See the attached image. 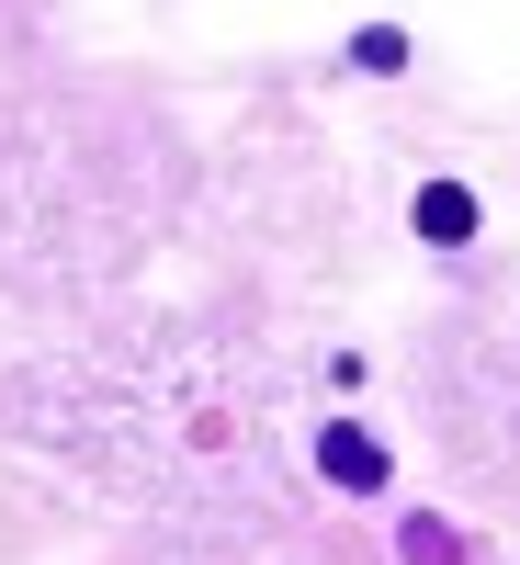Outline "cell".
Returning a JSON list of instances; mask_svg holds the SVG:
<instances>
[{"instance_id": "6da1fadb", "label": "cell", "mask_w": 520, "mask_h": 565, "mask_svg": "<svg viewBox=\"0 0 520 565\" xmlns=\"http://www.w3.org/2000/svg\"><path fill=\"white\" fill-rule=\"evenodd\" d=\"M317 476L340 487V498H373V487H385V441L351 430V418H328V430H317Z\"/></svg>"}, {"instance_id": "7a4b0ae2", "label": "cell", "mask_w": 520, "mask_h": 565, "mask_svg": "<svg viewBox=\"0 0 520 565\" xmlns=\"http://www.w3.org/2000/svg\"><path fill=\"white\" fill-rule=\"evenodd\" d=\"M418 238H442V249H464V238H476V193H464V181H418Z\"/></svg>"}, {"instance_id": "3957f363", "label": "cell", "mask_w": 520, "mask_h": 565, "mask_svg": "<svg viewBox=\"0 0 520 565\" xmlns=\"http://www.w3.org/2000/svg\"><path fill=\"white\" fill-rule=\"evenodd\" d=\"M351 68L396 79V68H407V34H396V23H362V34H351Z\"/></svg>"}, {"instance_id": "277c9868", "label": "cell", "mask_w": 520, "mask_h": 565, "mask_svg": "<svg viewBox=\"0 0 520 565\" xmlns=\"http://www.w3.org/2000/svg\"><path fill=\"white\" fill-rule=\"evenodd\" d=\"M407 565H453V532L442 521H407Z\"/></svg>"}]
</instances>
